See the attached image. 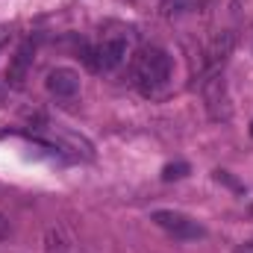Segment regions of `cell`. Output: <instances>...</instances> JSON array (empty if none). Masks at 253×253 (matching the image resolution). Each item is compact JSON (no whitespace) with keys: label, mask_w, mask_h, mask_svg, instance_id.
<instances>
[{"label":"cell","mask_w":253,"mask_h":253,"mask_svg":"<svg viewBox=\"0 0 253 253\" xmlns=\"http://www.w3.org/2000/svg\"><path fill=\"white\" fill-rule=\"evenodd\" d=\"M171 71H174V62H171V53L165 47H156V44L141 47L135 62H132V85L144 97H156L159 91H165Z\"/></svg>","instance_id":"cell-1"},{"label":"cell","mask_w":253,"mask_h":253,"mask_svg":"<svg viewBox=\"0 0 253 253\" xmlns=\"http://www.w3.org/2000/svg\"><path fill=\"white\" fill-rule=\"evenodd\" d=\"M126 50H129V39L115 33V36H103V42H97L94 47H85L83 59L94 74H112L124 65Z\"/></svg>","instance_id":"cell-2"},{"label":"cell","mask_w":253,"mask_h":253,"mask_svg":"<svg viewBox=\"0 0 253 253\" xmlns=\"http://www.w3.org/2000/svg\"><path fill=\"white\" fill-rule=\"evenodd\" d=\"M150 221L156 227H162L171 239H180V242H197V239L206 236L203 224H197L191 215L177 212V209H153L150 212Z\"/></svg>","instance_id":"cell-3"},{"label":"cell","mask_w":253,"mask_h":253,"mask_svg":"<svg viewBox=\"0 0 253 253\" xmlns=\"http://www.w3.org/2000/svg\"><path fill=\"white\" fill-rule=\"evenodd\" d=\"M203 100H206V109H209L212 121H230L233 109H230V94H227V83H224L221 71H215V74L206 77V83H203Z\"/></svg>","instance_id":"cell-4"},{"label":"cell","mask_w":253,"mask_h":253,"mask_svg":"<svg viewBox=\"0 0 253 253\" xmlns=\"http://www.w3.org/2000/svg\"><path fill=\"white\" fill-rule=\"evenodd\" d=\"M44 88L50 91V97L56 100H71L80 94V74L68 65H59L53 71H47V80H44Z\"/></svg>","instance_id":"cell-5"},{"label":"cell","mask_w":253,"mask_h":253,"mask_svg":"<svg viewBox=\"0 0 253 253\" xmlns=\"http://www.w3.org/2000/svg\"><path fill=\"white\" fill-rule=\"evenodd\" d=\"M33 59H36V42L33 39H24L15 47V53L9 59V68H6V83L12 88H21L24 85V80H27V74L33 68Z\"/></svg>","instance_id":"cell-6"},{"label":"cell","mask_w":253,"mask_h":253,"mask_svg":"<svg viewBox=\"0 0 253 253\" xmlns=\"http://www.w3.org/2000/svg\"><path fill=\"white\" fill-rule=\"evenodd\" d=\"M233 44H236V36L227 30V33H221V36H215L212 39V44L206 47V59H203V71L206 74H215L221 65L227 62V56L233 53Z\"/></svg>","instance_id":"cell-7"},{"label":"cell","mask_w":253,"mask_h":253,"mask_svg":"<svg viewBox=\"0 0 253 253\" xmlns=\"http://www.w3.org/2000/svg\"><path fill=\"white\" fill-rule=\"evenodd\" d=\"M44 253H83V251L68 236V230H62V227H47V233H44Z\"/></svg>","instance_id":"cell-8"},{"label":"cell","mask_w":253,"mask_h":253,"mask_svg":"<svg viewBox=\"0 0 253 253\" xmlns=\"http://www.w3.org/2000/svg\"><path fill=\"white\" fill-rule=\"evenodd\" d=\"M189 171H191L189 162H171V165L162 168V180H165V183H171V180H183Z\"/></svg>","instance_id":"cell-9"},{"label":"cell","mask_w":253,"mask_h":253,"mask_svg":"<svg viewBox=\"0 0 253 253\" xmlns=\"http://www.w3.org/2000/svg\"><path fill=\"white\" fill-rule=\"evenodd\" d=\"M215 180H218V183H224L227 189H233L236 194H245V191H248V189H245V183H239L230 171H221V168H218V171H215Z\"/></svg>","instance_id":"cell-10"},{"label":"cell","mask_w":253,"mask_h":253,"mask_svg":"<svg viewBox=\"0 0 253 253\" xmlns=\"http://www.w3.org/2000/svg\"><path fill=\"white\" fill-rule=\"evenodd\" d=\"M9 233H12V224L6 221V215H0V242L9 239Z\"/></svg>","instance_id":"cell-11"},{"label":"cell","mask_w":253,"mask_h":253,"mask_svg":"<svg viewBox=\"0 0 253 253\" xmlns=\"http://www.w3.org/2000/svg\"><path fill=\"white\" fill-rule=\"evenodd\" d=\"M251 135H253V124H251Z\"/></svg>","instance_id":"cell-12"}]
</instances>
